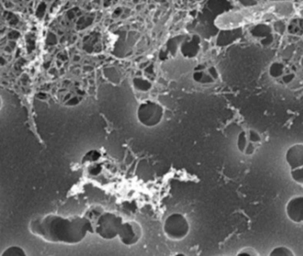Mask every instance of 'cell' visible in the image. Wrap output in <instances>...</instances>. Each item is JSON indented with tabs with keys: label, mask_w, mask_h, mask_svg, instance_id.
Returning <instances> with one entry per match:
<instances>
[{
	"label": "cell",
	"mask_w": 303,
	"mask_h": 256,
	"mask_svg": "<svg viewBox=\"0 0 303 256\" xmlns=\"http://www.w3.org/2000/svg\"><path fill=\"white\" fill-rule=\"evenodd\" d=\"M84 215L92 223L93 234L105 240H111L117 237L120 227L124 222L120 215L106 211L100 206H91Z\"/></svg>",
	"instance_id": "2"
},
{
	"label": "cell",
	"mask_w": 303,
	"mask_h": 256,
	"mask_svg": "<svg viewBox=\"0 0 303 256\" xmlns=\"http://www.w3.org/2000/svg\"><path fill=\"white\" fill-rule=\"evenodd\" d=\"M134 86L139 89L140 91L142 92H146L148 90L150 89V83L145 79H141V78H135L134 80Z\"/></svg>",
	"instance_id": "12"
},
{
	"label": "cell",
	"mask_w": 303,
	"mask_h": 256,
	"mask_svg": "<svg viewBox=\"0 0 303 256\" xmlns=\"http://www.w3.org/2000/svg\"><path fill=\"white\" fill-rule=\"evenodd\" d=\"M29 229L44 241L64 245L79 244L88 233L93 234L92 223L84 214L68 217L52 214L39 215L30 220Z\"/></svg>",
	"instance_id": "1"
},
{
	"label": "cell",
	"mask_w": 303,
	"mask_h": 256,
	"mask_svg": "<svg viewBox=\"0 0 303 256\" xmlns=\"http://www.w3.org/2000/svg\"><path fill=\"white\" fill-rule=\"evenodd\" d=\"M262 138L261 134L253 128L242 130L236 139L237 149L244 156H253L262 146Z\"/></svg>",
	"instance_id": "5"
},
{
	"label": "cell",
	"mask_w": 303,
	"mask_h": 256,
	"mask_svg": "<svg viewBox=\"0 0 303 256\" xmlns=\"http://www.w3.org/2000/svg\"><path fill=\"white\" fill-rule=\"evenodd\" d=\"M164 110L162 105L156 102L147 101L140 104L136 116L139 123L145 127L152 128L158 125L164 117Z\"/></svg>",
	"instance_id": "4"
},
{
	"label": "cell",
	"mask_w": 303,
	"mask_h": 256,
	"mask_svg": "<svg viewBox=\"0 0 303 256\" xmlns=\"http://www.w3.org/2000/svg\"><path fill=\"white\" fill-rule=\"evenodd\" d=\"M287 217L294 223H303V196L292 197L285 206Z\"/></svg>",
	"instance_id": "7"
},
{
	"label": "cell",
	"mask_w": 303,
	"mask_h": 256,
	"mask_svg": "<svg viewBox=\"0 0 303 256\" xmlns=\"http://www.w3.org/2000/svg\"><path fill=\"white\" fill-rule=\"evenodd\" d=\"M290 174H291V177L293 182H295L300 185H303V166L295 168V169H292Z\"/></svg>",
	"instance_id": "11"
},
{
	"label": "cell",
	"mask_w": 303,
	"mask_h": 256,
	"mask_svg": "<svg viewBox=\"0 0 303 256\" xmlns=\"http://www.w3.org/2000/svg\"><path fill=\"white\" fill-rule=\"evenodd\" d=\"M284 157L291 170L303 166V143H295L289 147Z\"/></svg>",
	"instance_id": "8"
},
{
	"label": "cell",
	"mask_w": 303,
	"mask_h": 256,
	"mask_svg": "<svg viewBox=\"0 0 303 256\" xmlns=\"http://www.w3.org/2000/svg\"><path fill=\"white\" fill-rule=\"evenodd\" d=\"M142 235V227L138 221L126 220L122 223L117 237L123 245L132 246L139 243Z\"/></svg>",
	"instance_id": "6"
},
{
	"label": "cell",
	"mask_w": 303,
	"mask_h": 256,
	"mask_svg": "<svg viewBox=\"0 0 303 256\" xmlns=\"http://www.w3.org/2000/svg\"><path fill=\"white\" fill-rule=\"evenodd\" d=\"M237 255H259V254L255 251V249L252 248V247H245V248H243L241 251H239L237 253Z\"/></svg>",
	"instance_id": "13"
},
{
	"label": "cell",
	"mask_w": 303,
	"mask_h": 256,
	"mask_svg": "<svg viewBox=\"0 0 303 256\" xmlns=\"http://www.w3.org/2000/svg\"><path fill=\"white\" fill-rule=\"evenodd\" d=\"M24 249L19 246H11L4 249L1 256H26Z\"/></svg>",
	"instance_id": "9"
},
{
	"label": "cell",
	"mask_w": 303,
	"mask_h": 256,
	"mask_svg": "<svg viewBox=\"0 0 303 256\" xmlns=\"http://www.w3.org/2000/svg\"><path fill=\"white\" fill-rule=\"evenodd\" d=\"M270 256H280V255H284V256H293L294 254L293 252L286 247V246H277V247H275L269 254Z\"/></svg>",
	"instance_id": "10"
},
{
	"label": "cell",
	"mask_w": 303,
	"mask_h": 256,
	"mask_svg": "<svg viewBox=\"0 0 303 256\" xmlns=\"http://www.w3.org/2000/svg\"><path fill=\"white\" fill-rule=\"evenodd\" d=\"M164 235L171 240L180 241L190 233V222L186 216L180 213L171 214L166 217L163 226Z\"/></svg>",
	"instance_id": "3"
}]
</instances>
